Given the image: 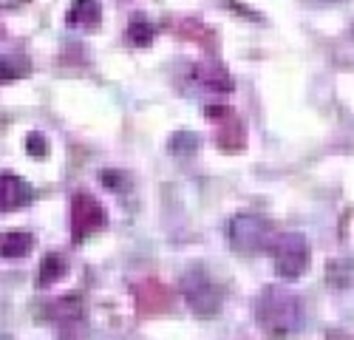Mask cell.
<instances>
[{
  "label": "cell",
  "mask_w": 354,
  "mask_h": 340,
  "mask_svg": "<svg viewBox=\"0 0 354 340\" xmlns=\"http://www.w3.org/2000/svg\"><path fill=\"white\" fill-rule=\"evenodd\" d=\"M32 249V236L28 233H6L3 236V258H23Z\"/></svg>",
  "instance_id": "9"
},
{
  "label": "cell",
  "mask_w": 354,
  "mask_h": 340,
  "mask_svg": "<svg viewBox=\"0 0 354 340\" xmlns=\"http://www.w3.org/2000/svg\"><path fill=\"white\" fill-rule=\"evenodd\" d=\"M227 238L230 247L241 255H258V252H267L275 247V230H272V221L255 216V213H241V216H232L227 224Z\"/></svg>",
  "instance_id": "3"
},
{
  "label": "cell",
  "mask_w": 354,
  "mask_h": 340,
  "mask_svg": "<svg viewBox=\"0 0 354 340\" xmlns=\"http://www.w3.org/2000/svg\"><path fill=\"white\" fill-rule=\"evenodd\" d=\"M272 258H275V272L283 281L301 278L309 270V241L301 233H283L275 238Z\"/></svg>",
  "instance_id": "4"
},
{
  "label": "cell",
  "mask_w": 354,
  "mask_h": 340,
  "mask_svg": "<svg viewBox=\"0 0 354 340\" xmlns=\"http://www.w3.org/2000/svg\"><path fill=\"white\" fill-rule=\"evenodd\" d=\"M35 202V190L26 179L15 173H3V210H20Z\"/></svg>",
  "instance_id": "7"
},
{
  "label": "cell",
  "mask_w": 354,
  "mask_h": 340,
  "mask_svg": "<svg viewBox=\"0 0 354 340\" xmlns=\"http://www.w3.org/2000/svg\"><path fill=\"white\" fill-rule=\"evenodd\" d=\"M179 290H182V298L187 303V309L198 318H213L221 312V303H224V290L221 283L204 270L201 264H193L182 272L179 278Z\"/></svg>",
  "instance_id": "2"
},
{
  "label": "cell",
  "mask_w": 354,
  "mask_h": 340,
  "mask_svg": "<svg viewBox=\"0 0 354 340\" xmlns=\"http://www.w3.org/2000/svg\"><path fill=\"white\" fill-rule=\"evenodd\" d=\"M105 224V210L94 202L91 196L80 193L74 198V236H85L88 230H97V227Z\"/></svg>",
  "instance_id": "6"
},
{
  "label": "cell",
  "mask_w": 354,
  "mask_h": 340,
  "mask_svg": "<svg viewBox=\"0 0 354 340\" xmlns=\"http://www.w3.org/2000/svg\"><path fill=\"white\" fill-rule=\"evenodd\" d=\"M190 82H193V91L196 94H230L232 91V79L230 74L216 66V63H198L193 71H190Z\"/></svg>",
  "instance_id": "5"
},
{
  "label": "cell",
  "mask_w": 354,
  "mask_h": 340,
  "mask_svg": "<svg viewBox=\"0 0 354 340\" xmlns=\"http://www.w3.org/2000/svg\"><path fill=\"white\" fill-rule=\"evenodd\" d=\"M68 23L71 26H97L100 23V3L97 0H74L71 6V15H68Z\"/></svg>",
  "instance_id": "8"
},
{
  "label": "cell",
  "mask_w": 354,
  "mask_h": 340,
  "mask_svg": "<svg viewBox=\"0 0 354 340\" xmlns=\"http://www.w3.org/2000/svg\"><path fill=\"white\" fill-rule=\"evenodd\" d=\"M128 35H131V40H133L136 46H145V43H151V40H153V28H151V26H145V23H133Z\"/></svg>",
  "instance_id": "10"
},
{
  "label": "cell",
  "mask_w": 354,
  "mask_h": 340,
  "mask_svg": "<svg viewBox=\"0 0 354 340\" xmlns=\"http://www.w3.org/2000/svg\"><path fill=\"white\" fill-rule=\"evenodd\" d=\"M255 321L270 337H289L304 323V303L286 287H267L255 301Z\"/></svg>",
  "instance_id": "1"
}]
</instances>
